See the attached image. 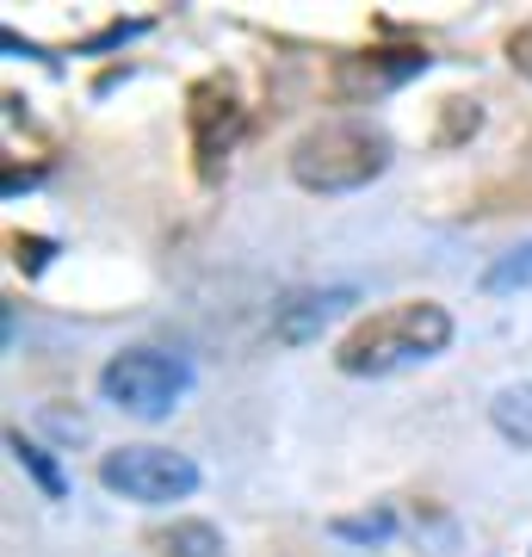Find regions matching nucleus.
<instances>
[{
	"label": "nucleus",
	"instance_id": "7",
	"mask_svg": "<svg viewBox=\"0 0 532 557\" xmlns=\"http://www.w3.org/2000/svg\"><path fill=\"white\" fill-rule=\"evenodd\" d=\"M490 421H495V434L508 440V446H520L527 453L532 446V384L520 379V384H502L490 397Z\"/></svg>",
	"mask_w": 532,
	"mask_h": 557
},
{
	"label": "nucleus",
	"instance_id": "4",
	"mask_svg": "<svg viewBox=\"0 0 532 557\" xmlns=\"http://www.w3.org/2000/svg\"><path fill=\"white\" fill-rule=\"evenodd\" d=\"M99 483L124 502H180L198 490V465L174 446H119L99 458Z\"/></svg>",
	"mask_w": 532,
	"mask_h": 557
},
{
	"label": "nucleus",
	"instance_id": "10",
	"mask_svg": "<svg viewBox=\"0 0 532 557\" xmlns=\"http://www.w3.org/2000/svg\"><path fill=\"white\" fill-rule=\"evenodd\" d=\"M168 557H223V533L211 520H174V533L161 539Z\"/></svg>",
	"mask_w": 532,
	"mask_h": 557
},
{
	"label": "nucleus",
	"instance_id": "1",
	"mask_svg": "<svg viewBox=\"0 0 532 557\" xmlns=\"http://www.w3.org/2000/svg\"><path fill=\"white\" fill-rule=\"evenodd\" d=\"M446 341H453V317H446V304H391V310H378L354 329V335L341 341L335 366L347 379H391L403 366H421V359L446 354Z\"/></svg>",
	"mask_w": 532,
	"mask_h": 557
},
{
	"label": "nucleus",
	"instance_id": "3",
	"mask_svg": "<svg viewBox=\"0 0 532 557\" xmlns=\"http://www.w3.org/2000/svg\"><path fill=\"white\" fill-rule=\"evenodd\" d=\"M99 391H106V403H119L124 416L161 421L186 391H193V366L180 354H161V347H131V354L106 359Z\"/></svg>",
	"mask_w": 532,
	"mask_h": 557
},
{
	"label": "nucleus",
	"instance_id": "5",
	"mask_svg": "<svg viewBox=\"0 0 532 557\" xmlns=\"http://www.w3.org/2000/svg\"><path fill=\"white\" fill-rule=\"evenodd\" d=\"M347 304H354V285H297L273 304V341L279 347H310Z\"/></svg>",
	"mask_w": 532,
	"mask_h": 557
},
{
	"label": "nucleus",
	"instance_id": "6",
	"mask_svg": "<svg viewBox=\"0 0 532 557\" xmlns=\"http://www.w3.org/2000/svg\"><path fill=\"white\" fill-rule=\"evenodd\" d=\"M236 131H242L236 87H230V81H205L193 94V137H198V156H205V174H218V156L230 161Z\"/></svg>",
	"mask_w": 532,
	"mask_h": 557
},
{
	"label": "nucleus",
	"instance_id": "13",
	"mask_svg": "<svg viewBox=\"0 0 532 557\" xmlns=\"http://www.w3.org/2000/svg\"><path fill=\"white\" fill-rule=\"evenodd\" d=\"M13 248H20V267H25V273H44V260H50V242H44V236H20Z\"/></svg>",
	"mask_w": 532,
	"mask_h": 557
},
{
	"label": "nucleus",
	"instance_id": "11",
	"mask_svg": "<svg viewBox=\"0 0 532 557\" xmlns=\"http://www.w3.org/2000/svg\"><path fill=\"white\" fill-rule=\"evenodd\" d=\"M329 533L354 539V545H384V539H396V515H391V508H372V515H341V520H329Z\"/></svg>",
	"mask_w": 532,
	"mask_h": 557
},
{
	"label": "nucleus",
	"instance_id": "9",
	"mask_svg": "<svg viewBox=\"0 0 532 557\" xmlns=\"http://www.w3.org/2000/svg\"><path fill=\"white\" fill-rule=\"evenodd\" d=\"M7 446H13V458H20V465H25V471H32V478H38V490H44V496H50V502H62V496H69V483H62L57 458L44 453L38 440H25L20 428H13V434H7Z\"/></svg>",
	"mask_w": 532,
	"mask_h": 557
},
{
	"label": "nucleus",
	"instance_id": "8",
	"mask_svg": "<svg viewBox=\"0 0 532 557\" xmlns=\"http://www.w3.org/2000/svg\"><path fill=\"white\" fill-rule=\"evenodd\" d=\"M477 285H483L490 298H502V292H527L532 285V242H520V248H508V255H495Z\"/></svg>",
	"mask_w": 532,
	"mask_h": 557
},
{
	"label": "nucleus",
	"instance_id": "12",
	"mask_svg": "<svg viewBox=\"0 0 532 557\" xmlns=\"http://www.w3.org/2000/svg\"><path fill=\"white\" fill-rule=\"evenodd\" d=\"M44 428L62 440H87V416H69V409H44Z\"/></svg>",
	"mask_w": 532,
	"mask_h": 557
},
{
	"label": "nucleus",
	"instance_id": "2",
	"mask_svg": "<svg viewBox=\"0 0 532 557\" xmlns=\"http://www.w3.org/2000/svg\"><path fill=\"white\" fill-rule=\"evenodd\" d=\"M384 168H391V137L354 119L316 124L292 143V180L310 186V193H359Z\"/></svg>",
	"mask_w": 532,
	"mask_h": 557
}]
</instances>
